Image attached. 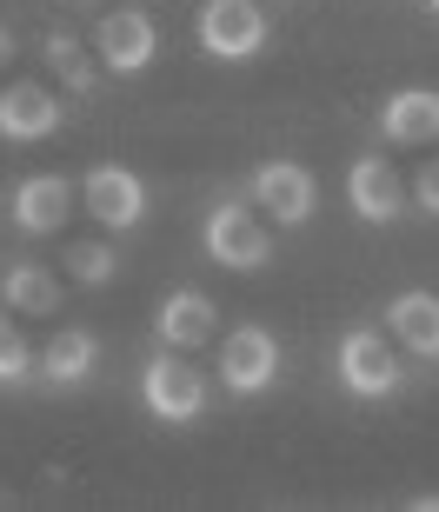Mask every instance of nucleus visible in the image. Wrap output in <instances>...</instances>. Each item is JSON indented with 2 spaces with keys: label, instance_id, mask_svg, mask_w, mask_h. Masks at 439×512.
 Returning a JSON list of instances; mask_svg holds the SVG:
<instances>
[{
  "label": "nucleus",
  "instance_id": "f257e3e1",
  "mask_svg": "<svg viewBox=\"0 0 439 512\" xmlns=\"http://www.w3.org/2000/svg\"><path fill=\"white\" fill-rule=\"evenodd\" d=\"M200 247H207L213 266H227V273H260L273 260V227L247 200H220L207 213V227H200Z\"/></svg>",
  "mask_w": 439,
  "mask_h": 512
},
{
  "label": "nucleus",
  "instance_id": "1a4fd4ad",
  "mask_svg": "<svg viewBox=\"0 0 439 512\" xmlns=\"http://www.w3.org/2000/svg\"><path fill=\"white\" fill-rule=\"evenodd\" d=\"M346 207L360 213L366 227H393L406 213V187H400V173L386 167L380 153H360L353 167H346Z\"/></svg>",
  "mask_w": 439,
  "mask_h": 512
},
{
  "label": "nucleus",
  "instance_id": "6e6552de",
  "mask_svg": "<svg viewBox=\"0 0 439 512\" xmlns=\"http://www.w3.org/2000/svg\"><path fill=\"white\" fill-rule=\"evenodd\" d=\"M80 200H87V213H94L107 233H134L140 220H147V187H140V173L120 167V160L87 173V180H80Z\"/></svg>",
  "mask_w": 439,
  "mask_h": 512
},
{
  "label": "nucleus",
  "instance_id": "f3484780",
  "mask_svg": "<svg viewBox=\"0 0 439 512\" xmlns=\"http://www.w3.org/2000/svg\"><path fill=\"white\" fill-rule=\"evenodd\" d=\"M40 60L67 80V94H94V87H100V67L87 60V47H80L74 34H47V40H40Z\"/></svg>",
  "mask_w": 439,
  "mask_h": 512
},
{
  "label": "nucleus",
  "instance_id": "ddd939ff",
  "mask_svg": "<svg viewBox=\"0 0 439 512\" xmlns=\"http://www.w3.org/2000/svg\"><path fill=\"white\" fill-rule=\"evenodd\" d=\"M94 373H100V340L87 326H60L54 340H47V353H40V380L54 386V393H74Z\"/></svg>",
  "mask_w": 439,
  "mask_h": 512
},
{
  "label": "nucleus",
  "instance_id": "412c9836",
  "mask_svg": "<svg viewBox=\"0 0 439 512\" xmlns=\"http://www.w3.org/2000/svg\"><path fill=\"white\" fill-rule=\"evenodd\" d=\"M7 60H14V27H0V74H7Z\"/></svg>",
  "mask_w": 439,
  "mask_h": 512
},
{
  "label": "nucleus",
  "instance_id": "2eb2a0df",
  "mask_svg": "<svg viewBox=\"0 0 439 512\" xmlns=\"http://www.w3.org/2000/svg\"><path fill=\"white\" fill-rule=\"evenodd\" d=\"M386 333H393L406 353L439 360V293H426V286L393 293V306H386Z\"/></svg>",
  "mask_w": 439,
  "mask_h": 512
},
{
  "label": "nucleus",
  "instance_id": "aec40b11",
  "mask_svg": "<svg viewBox=\"0 0 439 512\" xmlns=\"http://www.w3.org/2000/svg\"><path fill=\"white\" fill-rule=\"evenodd\" d=\"M413 200H420V213H433L439 220V160H426L420 180H413Z\"/></svg>",
  "mask_w": 439,
  "mask_h": 512
},
{
  "label": "nucleus",
  "instance_id": "39448f33",
  "mask_svg": "<svg viewBox=\"0 0 439 512\" xmlns=\"http://www.w3.org/2000/svg\"><path fill=\"white\" fill-rule=\"evenodd\" d=\"M280 340H273L267 326H233L227 340H220V386H227L233 399H260L273 393V380H280Z\"/></svg>",
  "mask_w": 439,
  "mask_h": 512
},
{
  "label": "nucleus",
  "instance_id": "9b49d317",
  "mask_svg": "<svg viewBox=\"0 0 439 512\" xmlns=\"http://www.w3.org/2000/svg\"><path fill=\"white\" fill-rule=\"evenodd\" d=\"M67 207H74V187H67L60 173H27V180L7 193V220H14V233H27V240L60 233Z\"/></svg>",
  "mask_w": 439,
  "mask_h": 512
},
{
  "label": "nucleus",
  "instance_id": "4468645a",
  "mask_svg": "<svg viewBox=\"0 0 439 512\" xmlns=\"http://www.w3.org/2000/svg\"><path fill=\"white\" fill-rule=\"evenodd\" d=\"M380 133L393 147H426L439 140V94L433 87H400L380 100Z\"/></svg>",
  "mask_w": 439,
  "mask_h": 512
},
{
  "label": "nucleus",
  "instance_id": "b1692460",
  "mask_svg": "<svg viewBox=\"0 0 439 512\" xmlns=\"http://www.w3.org/2000/svg\"><path fill=\"white\" fill-rule=\"evenodd\" d=\"M0 506H7V499H0Z\"/></svg>",
  "mask_w": 439,
  "mask_h": 512
},
{
  "label": "nucleus",
  "instance_id": "a211bd4d",
  "mask_svg": "<svg viewBox=\"0 0 439 512\" xmlns=\"http://www.w3.org/2000/svg\"><path fill=\"white\" fill-rule=\"evenodd\" d=\"M120 273V253L107 247V240H80V247H67V280L74 286H107Z\"/></svg>",
  "mask_w": 439,
  "mask_h": 512
},
{
  "label": "nucleus",
  "instance_id": "6ab92c4d",
  "mask_svg": "<svg viewBox=\"0 0 439 512\" xmlns=\"http://www.w3.org/2000/svg\"><path fill=\"white\" fill-rule=\"evenodd\" d=\"M34 373V353H27V340L14 333V320L0 313V386H20Z\"/></svg>",
  "mask_w": 439,
  "mask_h": 512
},
{
  "label": "nucleus",
  "instance_id": "f03ea898",
  "mask_svg": "<svg viewBox=\"0 0 439 512\" xmlns=\"http://www.w3.org/2000/svg\"><path fill=\"white\" fill-rule=\"evenodd\" d=\"M140 406H147L160 426H193L207 413V373L187 366L173 346H160L147 366H140Z\"/></svg>",
  "mask_w": 439,
  "mask_h": 512
},
{
  "label": "nucleus",
  "instance_id": "f8f14e48",
  "mask_svg": "<svg viewBox=\"0 0 439 512\" xmlns=\"http://www.w3.org/2000/svg\"><path fill=\"white\" fill-rule=\"evenodd\" d=\"M54 133H60V100L40 80H14L0 94V140L7 147H34V140H54Z\"/></svg>",
  "mask_w": 439,
  "mask_h": 512
},
{
  "label": "nucleus",
  "instance_id": "dca6fc26",
  "mask_svg": "<svg viewBox=\"0 0 439 512\" xmlns=\"http://www.w3.org/2000/svg\"><path fill=\"white\" fill-rule=\"evenodd\" d=\"M0 300H7V313H54L60 280L40 260H7L0 266Z\"/></svg>",
  "mask_w": 439,
  "mask_h": 512
},
{
  "label": "nucleus",
  "instance_id": "4be33fe9",
  "mask_svg": "<svg viewBox=\"0 0 439 512\" xmlns=\"http://www.w3.org/2000/svg\"><path fill=\"white\" fill-rule=\"evenodd\" d=\"M406 506H413V512H439V493H413Z\"/></svg>",
  "mask_w": 439,
  "mask_h": 512
},
{
  "label": "nucleus",
  "instance_id": "0eeeda50",
  "mask_svg": "<svg viewBox=\"0 0 439 512\" xmlns=\"http://www.w3.org/2000/svg\"><path fill=\"white\" fill-rule=\"evenodd\" d=\"M94 54H100V74L134 80V74H147V67H153L160 34H153V20L140 14V7H114V14L94 27Z\"/></svg>",
  "mask_w": 439,
  "mask_h": 512
},
{
  "label": "nucleus",
  "instance_id": "9d476101",
  "mask_svg": "<svg viewBox=\"0 0 439 512\" xmlns=\"http://www.w3.org/2000/svg\"><path fill=\"white\" fill-rule=\"evenodd\" d=\"M153 333H160V346H173V353H193V346H207L213 333H220V306H213L200 286H173L167 300L153 306Z\"/></svg>",
  "mask_w": 439,
  "mask_h": 512
},
{
  "label": "nucleus",
  "instance_id": "5701e85b",
  "mask_svg": "<svg viewBox=\"0 0 439 512\" xmlns=\"http://www.w3.org/2000/svg\"><path fill=\"white\" fill-rule=\"evenodd\" d=\"M426 14H433V20H439V0H426Z\"/></svg>",
  "mask_w": 439,
  "mask_h": 512
},
{
  "label": "nucleus",
  "instance_id": "7ed1b4c3",
  "mask_svg": "<svg viewBox=\"0 0 439 512\" xmlns=\"http://www.w3.org/2000/svg\"><path fill=\"white\" fill-rule=\"evenodd\" d=\"M200 54L207 60H227V67H247L260 47H267V14L253 0H200Z\"/></svg>",
  "mask_w": 439,
  "mask_h": 512
},
{
  "label": "nucleus",
  "instance_id": "20e7f679",
  "mask_svg": "<svg viewBox=\"0 0 439 512\" xmlns=\"http://www.w3.org/2000/svg\"><path fill=\"white\" fill-rule=\"evenodd\" d=\"M247 207L273 213V227H306L313 207H320V180H313V167H300V160H267V167H253V180H247Z\"/></svg>",
  "mask_w": 439,
  "mask_h": 512
},
{
  "label": "nucleus",
  "instance_id": "423d86ee",
  "mask_svg": "<svg viewBox=\"0 0 439 512\" xmlns=\"http://www.w3.org/2000/svg\"><path fill=\"white\" fill-rule=\"evenodd\" d=\"M333 373L353 399H393L400 393V360H393V346L373 333V326H353L340 333V353H333Z\"/></svg>",
  "mask_w": 439,
  "mask_h": 512
}]
</instances>
